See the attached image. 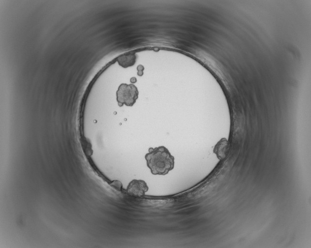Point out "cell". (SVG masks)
<instances>
[{"mask_svg":"<svg viewBox=\"0 0 311 248\" xmlns=\"http://www.w3.org/2000/svg\"><path fill=\"white\" fill-rule=\"evenodd\" d=\"M137 88L133 84H121L116 92L117 101L119 106L124 104L132 106L138 97Z\"/></svg>","mask_w":311,"mask_h":248,"instance_id":"obj_2","label":"cell"},{"mask_svg":"<svg viewBox=\"0 0 311 248\" xmlns=\"http://www.w3.org/2000/svg\"><path fill=\"white\" fill-rule=\"evenodd\" d=\"M145 158L148 167L155 175H165L174 167V157L163 146L150 148Z\"/></svg>","mask_w":311,"mask_h":248,"instance_id":"obj_1","label":"cell"},{"mask_svg":"<svg viewBox=\"0 0 311 248\" xmlns=\"http://www.w3.org/2000/svg\"><path fill=\"white\" fill-rule=\"evenodd\" d=\"M228 146V141L225 138H222L215 146L214 153L216 154L218 158L222 159L225 158L226 155Z\"/></svg>","mask_w":311,"mask_h":248,"instance_id":"obj_4","label":"cell"},{"mask_svg":"<svg viewBox=\"0 0 311 248\" xmlns=\"http://www.w3.org/2000/svg\"><path fill=\"white\" fill-rule=\"evenodd\" d=\"M136 56L134 54L124 55L118 59L119 64L124 68L133 65L135 62Z\"/></svg>","mask_w":311,"mask_h":248,"instance_id":"obj_5","label":"cell"},{"mask_svg":"<svg viewBox=\"0 0 311 248\" xmlns=\"http://www.w3.org/2000/svg\"><path fill=\"white\" fill-rule=\"evenodd\" d=\"M149 187L145 181L141 179H133L129 183L126 190L129 196L140 198L145 195Z\"/></svg>","mask_w":311,"mask_h":248,"instance_id":"obj_3","label":"cell"}]
</instances>
